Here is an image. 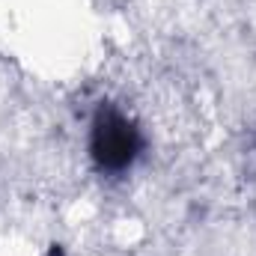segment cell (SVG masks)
I'll list each match as a JSON object with an SVG mask.
<instances>
[{"instance_id":"obj_1","label":"cell","mask_w":256,"mask_h":256,"mask_svg":"<svg viewBox=\"0 0 256 256\" xmlns=\"http://www.w3.org/2000/svg\"><path fill=\"white\" fill-rule=\"evenodd\" d=\"M90 152L92 161L108 173H122L134 164L140 152V134L134 122L116 108H102L92 120L90 131Z\"/></svg>"}]
</instances>
